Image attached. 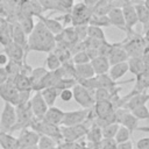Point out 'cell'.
I'll use <instances>...</instances> for the list:
<instances>
[{
  "label": "cell",
  "mask_w": 149,
  "mask_h": 149,
  "mask_svg": "<svg viewBox=\"0 0 149 149\" xmlns=\"http://www.w3.org/2000/svg\"><path fill=\"white\" fill-rule=\"evenodd\" d=\"M56 48L55 35H52L44 24L38 21L33 31L28 35L27 40V52L28 51H41V52H51Z\"/></svg>",
  "instance_id": "cell-1"
},
{
  "label": "cell",
  "mask_w": 149,
  "mask_h": 149,
  "mask_svg": "<svg viewBox=\"0 0 149 149\" xmlns=\"http://www.w3.org/2000/svg\"><path fill=\"white\" fill-rule=\"evenodd\" d=\"M29 128L35 130L36 133H38L40 135H45L49 136L58 142H61L59 140H62V134H61V126H56L52 125L48 121H45L44 119H37V118H33Z\"/></svg>",
  "instance_id": "cell-2"
},
{
  "label": "cell",
  "mask_w": 149,
  "mask_h": 149,
  "mask_svg": "<svg viewBox=\"0 0 149 149\" xmlns=\"http://www.w3.org/2000/svg\"><path fill=\"white\" fill-rule=\"evenodd\" d=\"M70 15H71L72 27L88 24L90 17L92 16V8H88L83 2H77V3H73Z\"/></svg>",
  "instance_id": "cell-3"
},
{
  "label": "cell",
  "mask_w": 149,
  "mask_h": 149,
  "mask_svg": "<svg viewBox=\"0 0 149 149\" xmlns=\"http://www.w3.org/2000/svg\"><path fill=\"white\" fill-rule=\"evenodd\" d=\"M73 99L78 105H80L84 109H91L94 106V91H90L86 87L76 84L72 87Z\"/></svg>",
  "instance_id": "cell-4"
},
{
  "label": "cell",
  "mask_w": 149,
  "mask_h": 149,
  "mask_svg": "<svg viewBox=\"0 0 149 149\" xmlns=\"http://www.w3.org/2000/svg\"><path fill=\"white\" fill-rule=\"evenodd\" d=\"M15 112H16V123L14 125L12 132L21 130L23 128H29V125L34 118L29 101L26 104H20L17 106H15Z\"/></svg>",
  "instance_id": "cell-5"
},
{
  "label": "cell",
  "mask_w": 149,
  "mask_h": 149,
  "mask_svg": "<svg viewBox=\"0 0 149 149\" xmlns=\"http://www.w3.org/2000/svg\"><path fill=\"white\" fill-rule=\"evenodd\" d=\"M88 128L85 126V123H80L77 126L72 127H65L61 126V134H62V140H64L65 143H72L76 142L77 140L86 136Z\"/></svg>",
  "instance_id": "cell-6"
},
{
  "label": "cell",
  "mask_w": 149,
  "mask_h": 149,
  "mask_svg": "<svg viewBox=\"0 0 149 149\" xmlns=\"http://www.w3.org/2000/svg\"><path fill=\"white\" fill-rule=\"evenodd\" d=\"M15 123H16L15 106H13L9 102H5L1 115H0V128L2 132L10 133Z\"/></svg>",
  "instance_id": "cell-7"
},
{
  "label": "cell",
  "mask_w": 149,
  "mask_h": 149,
  "mask_svg": "<svg viewBox=\"0 0 149 149\" xmlns=\"http://www.w3.org/2000/svg\"><path fill=\"white\" fill-rule=\"evenodd\" d=\"M0 98L5 102H9L13 106L19 104V91L14 86L13 79L8 77V79L0 85Z\"/></svg>",
  "instance_id": "cell-8"
},
{
  "label": "cell",
  "mask_w": 149,
  "mask_h": 149,
  "mask_svg": "<svg viewBox=\"0 0 149 149\" xmlns=\"http://www.w3.org/2000/svg\"><path fill=\"white\" fill-rule=\"evenodd\" d=\"M91 109H77V111H70V112H64V118L62 121V126L65 127H72L77 126L80 123H84L90 115Z\"/></svg>",
  "instance_id": "cell-9"
},
{
  "label": "cell",
  "mask_w": 149,
  "mask_h": 149,
  "mask_svg": "<svg viewBox=\"0 0 149 149\" xmlns=\"http://www.w3.org/2000/svg\"><path fill=\"white\" fill-rule=\"evenodd\" d=\"M29 104H30V108H31V112H33V115L34 118H37V119H43L45 112L48 111V105L45 104L42 94H41V91H35L34 94L31 95L30 100H29Z\"/></svg>",
  "instance_id": "cell-10"
},
{
  "label": "cell",
  "mask_w": 149,
  "mask_h": 149,
  "mask_svg": "<svg viewBox=\"0 0 149 149\" xmlns=\"http://www.w3.org/2000/svg\"><path fill=\"white\" fill-rule=\"evenodd\" d=\"M40 140V134L30 128H23L20 130V134L17 136V142L20 148L23 147H31L37 146V142Z\"/></svg>",
  "instance_id": "cell-11"
},
{
  "label": "cell",
  "mask_w": 149,
  "mask_h": 149,
  "mask_svg": "<svg viewBox=\"0 0 149 149\" xmlns=\"http://www.w3.org/2000/svg\"><path fill=\"white\" fill-rule=\"evenodd\" d=\"M2 52L10 59V61H16V62H26L27 58V52L26 50L20 47L19 44L12 42L8 45L3 47Z\"/></svg>",
  "instance_id": "cell-12"
},
{
  "label": "cell",
  "mask_w": 149,
  "mask_h": 149,
  "mask_svg": "<svg viewBox=\"0 0 149 149\" xmlns=\"http://www.w3.org/2000/svg\"><path fill=\"white\" fill-rule=\"evenodd\" d=\"M121 9H122V14H123L125 23H126V29L132 33V28L139 22L136 10H135V7H134V2L122 5Z\"/></svg>",
  "instance_id": "cell-13"
},
{
  "label": "cell",
  "mask_w": 149,
  "mask_h": 149,
  "mask_svg": "<svg viewBox=\"0 0 149 149\" xmlns=\"http://www.w3.org/2000/svg\"><path fill=\"white\" fill-rule=\"evenodd\" d=\"M120 125L123 126V127H126V128L129 130L130 135L133 134L134 130L149 132V127H141V126H139V119H136V118L132 114L130 111H128V112L125 113V115L122 116V119H121V121H120Z\"/></svg>",
  "instance_id": "cell-14"
},
{
  "label": "cell",
  "mask_w": 149,
  "mask_h": 149,
  "mask_svg": "<svg viewBox=\"0 0 149 149\" xmlns=\"http://www.w3.org/2000/svg\"><path fill=\"white\" fill-rule=\"evenodd\" d=\"M10 23H12V40H13V42L19 44L20 47H22L27 52V40H28V36L26 35V33L23 31V29L20 27V24L16 21L10 22Z\"/></svg>",
  "instance_id": "cell-15"
},
{
  "label": "cell",
  "mask_w": 149,
  "mask_h": 149,
  "mask_svg": "<svg viewBox=\"0 0 149 149\" xmlns=\"http://www.w3.org/2000/svg\"><path fill=\"white\" fill-rule=\"evenodd\" d=\"M38 19H40V21L44 24V27L52 34V35H58V34H61L62 31H63V29H64V27H63V23L59 21V20H57V19H50V17H47V16H44V15H38L37 16Z\"/></svg>",
  "instance_id": "cell-16"
},
{
  "label": "cell",
  "mask_w": 149,
  "mask_h": 149,
  "mask_svg": "<svg viewBox=\"0 0 149 149\" xmlns=\"http://www.w3.org/2000/svg\"><path fill=\"white\" fill-rule=\"evenodd\" d=\"M148 101H149V93L141 92V93H137V94L130 97L128 99V101L123 105V107L129 109V111H132V109L141 107V106H147Z\"/></svg>",
  "instance_id": "cell-17"
},
{
  "label": "cell",
  "mask_w": 149,
  "mask_h": 149,
  "mask_svg": "<svg viewBox=\"0 0 149 149\" xmlns=\"http://www.w3.org/2000/svg\"><path fill=\"white\" fill-rule=\"evenodd\" d=\"M90 63H91V65H92V68H93V71H94L95 76L108 73V70H109V68H111L109 61H108V58L105 57V56H97V57L93 58Z\"/></svg>",
  "instance_id": "cell-18"
},
{
  "label": "cell",
  "mask_w": 149,
  "mask_h": 149,
  "mask_svg": "<svg viewBox=\"0 0 149 149\" xmlns=\"http://www.w3.org/2000/svg\"><path fill=\"white\" fill-rule=\"evenodd\" d=\"M107 16H108V20L111 22V26H115L119 29L126 30V23H125L121 7H113L109 10V13L107 14Z\"/></svg>",
  "instance_id": "cell-19"
},
{
  "label": "cell",
  "mask_w": 149,
  "mask_h": 149,
  "mask_svg": "<svg viewBox=\"0 0 149 149\" xmlns=\"http://www.w3.org/2000/svg\"><path fill=\"white\" fill-rule=\"evenodd\" d=\"M63 118H64V111H62L61 108L55 107V106L49 107L43 116V119L45 121H48L52 125H56V126H62Z\"/></svg>",
  "instance_id": "cell-20"
},
{
  "label": "cell",
  "mask_w": 149,
  "mask_h": 149,
  "mask_svg": "<svg viewBox=\"0 0 149 149\" xmlns=\"http://www.w3.org/2000/svg\"><path fill=\"white\" fill-rule=\"evenodd\" d=\"M129 59V56L127 54V51L125 50L123 47H118L116 44H114L112 52L108 56V61L111 65L118 64V63H122V62H127Z\"/></svg>",
  "instance_id": "cell-21"
},
{
  "label": "cell",
  "mask_w": 149,
  "mask_h": 149,
  "mask_svg": "<svg viewBox=\"0 0 149 149\" xmlns=\"http://www.w3.org/2000/svg\"><path fill=\"white\" fill-rule=\"evenodd\" d=\"M128 62V66H129V71L134 74H136V77L143 74L147 70V63L141 58V57H129Z\"/></svg>",
  "instance_id": "cell-22"
},
{
  "label": "cell",
  "mask_w": 149,
  "mask_h": 149,
  "mask_svg": "<svg viewBox=\"0 0 149 149\" xmlns=\"http://www.w3.org/2000/svg\"><path fill=\"white\" fill-rule=\"evenodd\" d=\"M0 147L2 149H20L17 137L2 130H0Z\"/></svg>",
  "instance_id": "cell-23"
},
{
  "label": "cell",
  "mask_w": 149,
  "mask_h": 149,
  "mask_svg": "<svg viewBox=\"0 0 149 149\" xmlns=\"http://www.w3.org/2000/svg\"><path fill=\"white\" fill-rule=\"evenodd\" d=\"M129 71V66H128V62H122V63H118L114 65H111L109 70H108V76L118 81L120 78H122L127 72Z\"/></svg>",
  "instance_id": "cell-24"
},
{
  "label": "cell",
  "mask_w": 149,
  "mask_h": 149,
  "mask_svg": "<svg viewBox=\"0 0 149 149\" xmlns=\"http://www.w3.org/2000/svg\"><path fill=\"white\" fill-rule=\"evenodd\" d=\"M12 79H13L14 86L16 87L17 91H31L33 92V85H31L29 76L19 73L15 77H13Z\"/></svg>",
  "instance_id": "cell-25"
},
{
  "label": "cell",
  "mask_w": 149,
  "mask_h": 149,
  "mask_svg": "<svg viewBox=\"0 0 149 149\" xmlns=\"http://www.w3.org/2000/svg\"><path fill=\"white\" fill-rule=\"evenodd\" d=\"M12 42V23L8 20H5L0 23V44L6 47Z\"/></svg>",
  "instance_id": "cell-26"
},
{
  "label": "cell",
  "mask_w": 149,
  "mask_h": 149,
  "mask_svg": "<svg viewBox=\"0 0 149 149\" xmlns=\"http://www.w3.org/2000/svg\"><path fill=\"white\" fill-rule=\"evenodd\" d=\"M74 66H76V80L88 79V78H92L95 76L91 63L79 64V65H74Z\"/></svg>",
  "instance_id": "cell-27"
},
{
  "label": "cell",
  "mask_w": 149,
  "mask_h": 149,
  "mask_svg": "<svg viewBox=\"0 0 149 149\" xmlns=\"http://www.w3.org/2000/svg\"><path fill=\"white\" fill-rule=\"evenodd\" d=\"M16 19H17L16 22L20 24V27L23 29V31H24L26 35L28 36V35L33 31V29H34V27H35V23H34L33 17H31V16H27V15H22L21 13H17Z\"/></svg>",
  "instance_id": "cell-28"
},
{
  "label": "cell",
  "mask_w": 149,
  "mask_h": 149,
  "mask_svg": "<svg viewBox=\"0 0 149 149\" xmlns=\"http://www.w3.org/2000/svg\"><path fill=\"white\" fill-rule=\"evenodd\" d=\"M59 92H61V91H58V90H57L56 87H54V86L47 87V88H44V90L41 91V94H42V97H43L45 104L48 105V107H52V106L55 105L56 99L59 97Z\"/></svg>",
  "instance_id": "cell-29"
},
{
  "label": "cell",
  "mask_w": 149,
  "mask_h": 149,
  "mask_svg": "<svg viewBox=\"0 0 149 149\" xmlns=\"http://www.w3.org/2000/svg\"><path fill=\"white\" fill-rule=\"evenodd\" d=\"M24 64H26V62H16V61H10L9 59L8 63L3 68H5V70H6L7 74H8V77L13 78L16 74L22 72V70L24 68Z\"/></svg>",
  "instance_id": "cell-30"
},
{
  "label": "cell",
  "mask_w": 149,
  "mask_h": 149,
  "mask_svg": "<svg viewBox=\"0 0 149 149\" xmlns=\"http://www.w3.org/2000/svg\"><path fill=\"white\" fill-rule=\"evenodd\" d=\"M135 10H136V15H137V20L139 22H141L143 26L149 23V10L143 6L141 0H136V3H134Z\"/></svg>",
  "instance_id": "cell-31"
},
{
  "label": "cell",
  "mask_w": 149,
  "mask_h": 149,
  "mask_svg": "<svg viewBox=\"0 0 149 149\" xmlns=\"http://www.w3.org/2000/svg\"><path fill=\"white\" fill-rule=\"evenodd\" d=\"M86 139H87V142L99 143L100 140L102 139L101 128H100L99 126H97L94 122H92L91 127H88V130H87V133H86Z\"/></svg>",
  "instance_id": "cell-32"
},
{
  "label": "cell",
  "mask_w": 149,
  "mask_h": 149,
  "mask_svg": "<svg viewBox=\"0 0 149 149\" xmlns=\"http://www.w3.org/2000/svg\"><path fill=\"white\" fill-rule=\"evenodd\" d=\"M48 73V70L45 68H35V69H31V72L29 74V78H30V81H31V85H33V91L35 88V86L41 81V79Z\"/></svg>",
  "instance_id": "cell-33"
},
{
  "label": "cell",
  "mask_w": 149,
  "mask_h": 149,
  "mask_svg": "<svg viewBox=\"0 0 149 149\" xmlns=\"http://www.w3.org/2000/svg\"><path fill=\"white\" fill-rule=\"evenodd\" d=\"M87 38L106 41V36H105L102 28L97 27V26H91V24H87Z\"/></svg>",
  "instance_id": "cell-34"
},
{
  "label": "cell",
  "mask_w": 149,
  "mask_h": 149,
  "mask_svg": "<svg viewBox=\"0 0 149 149\" xmlns=\"http://www.w3.org/2000/svg\"><path fill=\"white\" fill-rule=\"evenodd\" d=\"M62 65L59 58L51 51L48 54L47 58H45V69L48 71H56L57 69H59Z\"/></svg>",
  "instance_id": "cell-35"
},
{
  "label": "cell",
  "mask_w": 149,
  "mask_h": 149,
  "mask_svg": "<svg viewBox=\"0 0 149 149\" xmlns=\"http://www.w3.org/2000/svg\"><path fill=\"white\" fill-rule=\"evenodd\" d=\"M61 144V142L49 137V136H45V135H40V140L37 142V148L38 149H50V148H55V147H58Z\"/></svg>",
  "instance_id": "cell-36"
},
{
  "label": "cell",
  "mask_w": 149,
  "mask_h": 149,
  "mask_svg": "<svg viewBox=\"0 0 149 149\" xmlns=\"http://www.w3.org/2000/svg\"><path fill=\"white\" fill-rule=\"evenodd\" d=\"M88 24H91V26H97V27H100V28H104V27H108V26H111V22H109L107 15H94V14H92V16L90 17Z\"/></svg>",
  "instance_id": "cell-37"
},
{
  "label": "cell",
  "mask_w": 149,
  "mask_h": 149,
  "mask_svg": "<svg viewBox=\"0 0 149 149\" xmlns=\"http://www.w3.org/2000/svg\"><path fill=\"white\" fill-rule=\"evenodd\" d=\"M120 125L116 123V122H113V123H109L105 127L101 128V135L104 139H114L118 129H119Z\"/></svg>",
  "instance_id": "cell-38"
},
{
  "label": "cell",
  "mask_w": 149,
  "mask_h": 149,
  "mask_svg": "<svg viewBox=\"0 0 149 149\" xmlns=\"http://www.w3.org/2000/svg\"><path fill=\"white\" fill-rule=\"evenodd\" d=\"M77 84V80L74 78H61L54 87H56L58 91L62 90H72V87Z\"/></svg>",
  "instance_id": "cell-39"
},
{
  "label": "cell",
  "mask_w": 149,
  "mask_h": 149,
  "mask_svg": "<svg viewBox=\"0 0 149 149\" xmlns=\"http://www.w3.org/2000/svg\"><path fill=\"white\" fill-rule=\"evenodd\" d=\"M129 137H130L129 130H128L126 127H123V126L120 125V127H119V129H118V132H116V134H115V136H114V140H115L116 144L128 141Z\"/></svg>",
  "instance_id": "cell-40"
},
{
  "label": "cell",
  "mask_w": 149,
  "mask_h": 149,
  "mask_svg": "<svg viewBox=\"0 0 149 149\" xmlns=\"http://www.w3.org/2000/svg\"><path fill=\"white\" fill-rule=\"evenodd\" d=\"M112 94L111 92L107 90V88H104V87H100V88H97L94 91V100L95 101H101V100H108L112 102Z\"/></svg>",
  "instance_id": "cell-41"
},
{
  "label": "cell",
  "mask_w": 149,
  "mask_h": 149,
  "mask_svg": "<svg viewBox=\"0 0 149 149\" xmlns=\"http://www.w3.org/2000/svg\"><path fill=\"white\" fill-rule=\"evenodd\" d=\"M71 61L74 65H79V64H86V63H90V58L86 54V51H79V52H76L72 55L71 57Z\"/></svg>",
  "instance_id": "cell-42"
},
{
  "label": "cell",
  "mask_w": 149,
  "mask_h": 149,
  "mask_svg": "<svg viewBox=\"0 0 149 149\" xmlns=\"http://www.w3.org/2000/svg\"><path fill=\"white\" fill-rule=\"evenodd\" d=\"M132 114L139 120H149V109L147 106H141L130 111Z\"/></svg>",
  "instance_id": "cell-43"
},
{
  "label": "cell",
  "mask_w": 149,
  "mask_h": 149,
  "mask_svg": "<svg viewBox=\"0 0 149 149\" xmlns=\"http://www.w3.org/2000/svg\"><path fill=\"white\" fill-rule=\"evenodd\" d=\"M99 149H116V142L114 139H101L99 142Z\"/></svg>",
  "instance_id": "cell-44"
},
{
  "label": "cell",
  "mask_w": 149,
  "mask_h": 149,
  "mask_svg": "<svg viewBox=\"0 0 149 149\" xmlns=\"http://www.w3.org/2000/svg\"><path fill=\"white\" fill-rule=\"evenodd\" d=\"M74 28V31L77 34V37L79 41H85L87 38V24H84V26H77V27H73Z\"/></svg>",
  "instance_id": "cell-45"
},
{
  "label": "cell",
  "mask_w": 149,
  "mask_h": 149,
  "mask_svg": "<svg viewBox=\"0 0 149 149\" xmlns=\"http://www.w3.org/2000/svg\"><path fill=\"white\" fill-rule=\"evenodd\" d=\"M30 98H31V91H19V104L17 105L28 102Z\"/></svg>",
  "instance_id": "cell-46"
},
{
  "label": "cell",
  "mask_w": 149,
  "mask_h": 149,
  "mask_svg": "<svg viewBox=\"0 0 149 149\" xmlns=\"http://www.w3.org/2000/svg\"><path fill=\"white\" fill-rule=\"evenodd\" d=\"M59 98L62 101L66 102L70 101L71 99H73V94H72V90H62L59 92Z\"/></svg>",
  "instance_id": "cell-47"
},
{
  "label": "cell",
  "mask_w": 149,
  "mask_h": 149,
  "mask_svg": "<svg viewBox=\"0 0 149 149\" xmlns=\"http://www.w3.org/2000/svg\"><path fill=\"white\" fill-rule=\"evenodd\" d=\"M136 149H149V137H142L136 142Z\"/></svg>",
  "instance_id": "cell-48"
},
{
  "label": "cell",
  "mask_w": 149,
  "mask_h": 149,
  "mask_svg": "<svg viewBox=\"0 0 149 149\" xmlns=\"http://www.w3.org/2000/svg\"><path fill=\"white\" fill-rule=\"evenodd\" d=\"M116 149H133V142L130 140L116 144Z\"/></svg>",
  "instance_id": "cell-49"
},
{
  "label": "cell",
  "mask_w": 149,
  "mask_h": 149,
  "mask_svg": "<svg viewBox=\"0 0 149 149\" xmlns=\"http://www.w3.org/2000/svg\"><path fill=\"white\" fill-rule=\"evenodd\" d=\"M7 79H8V74H7L6 70H5V68L3 66H0V85L3 84Z\"/></svg>",
  "instance_id": "cell-50"
},
{
  "label": "cell",
  "mask_w": 149,
  "mask_h": 149,
  "mask_svg": "<svg viewBox=\"0 0 149 149\" xmlns=\"http://www.w3.org/2000/svg\"><path fill=\"white\" fill-rule=\"evenodd\" d=\"M8 61H9V58L3 52H0V65L1 66H5L8 63Z\"/></svg>",
  "instance_id": "cell-51"
},
{
  "label": "cell",
  "mask_w": 149,
  "mask_h": 149,
  "mask_svg": "<svg viewBox=\"0 0 149 149\" xmlns=\"http://www.w3.org/2000/svg\"><path fill=\"white\" fill-rule=\"evenodd\" d=\"M98 1H99V0H83V3L86 5L88 8H93V7L97 5Z\"/></svg>",
  "instance_id": "cell-52"
},
{
  "label": "cell",
  "mask_w": 149,
  "mask_h": 149,
  "mask_svg": "<svg viewBox=\"0 0 149 149\" xmlns=\"http://www.w3.org/2000/svg\"><path fill=\"white\" fill-rule=\"evenodd\" d=\"M142 3H143V6L149 10V0H144V1H142Z\"/></svg>",
  "instance_id": "cell-53"
},
{
  "label": "cell",
  "mask_w": 149,
  "mask_h": 149,
  "mask_svg": "<svg viewBox=\"0 0 149 149\" xmlns=\"http://www.w3.org/2000/svg\"><path fill=\"white\" fill-rule=\"evenodd\" d=\"M121 5H125V3H129V2H133V0H119Z\"/></svg>",
  "instance_id": "cell-54"
},
{
  "label": "cell",
  "mask_w": 149,
  "mask_h": 149,
  "mask_svg": "<svg viewBox=\"0 0 149 149\" xmlns=\"http://www.w3.org/2000/svg\"><path fill=\"white\" fill-rule=\"evenodd\" d=\"M20 149H38V148H37V146H31V147H23Z\"/></svg>",
  "instance_id": "cell-55"
},
{
  "label": "cell",
  "mask_w": 149,
  "mask_h": 149,
  "mask_svg": "<svg viewBox=\"0 0 149 149\" xmlns=\"http://www.w3.org/2000/svg\"><path fill=\"white\" fill-rule=\"evenodd\" d=\"M50 149H59V146L58 147H55V148H50Z\"/></svg>",
  "instance_id": "cell-56"
},
{
  "label": "cell",
  "mask_w": 149,
  "mask_h": 149,
  "mask_svg": "<svg viewBox=\"0 0 149 149\" xmlns=\"http://www.w3.org/2000/svg\"><path fill=\"white\" fill-rule=\"evenodd\" d=\"M72 1H74V0H72Z\"/></svg>",
  "instance_id": "cell-57"
},
{
  "label": "cell",
  "mask_w": 149,
  "mask_h": 149,
  "mask_svg": "<svg viewBox=\"0 0 149 149\" xmlns=\"http://www.w3.org/2000/svg\"><path fill=\"white\" fill-rule=\"evenodd\" d=\"M0 130H1V128H0Z\"/></svg>",
  "instance_id": "cell-58"
}]
</instances>
